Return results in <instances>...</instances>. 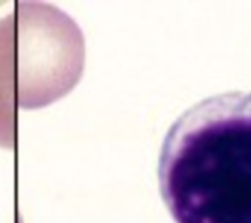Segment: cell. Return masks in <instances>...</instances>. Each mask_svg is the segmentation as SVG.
I'll use <instances>...</instances> for the list:
<instances>
[{
  "mask_svg": "<svg viewBox=\"0 0 251 223\" xmlns=\"http://www.w3.org/2000/svg\"><path fill=\"white\" fill-rule=\"evenodd\" d=\"M159 185L176 223H251V91L204 99L174 122Z\"/></svg>",
  "mask_w": 251,
  "mask_h": 223,
  "instance_id": "cell-1",
  "label": "cell"
}]
</instances>
